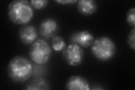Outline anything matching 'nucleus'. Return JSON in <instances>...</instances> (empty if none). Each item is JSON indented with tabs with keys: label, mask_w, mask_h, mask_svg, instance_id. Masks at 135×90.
Here are the masks:
<instances>
[{
	"label": "nucleus",
	"mask_w": 135,
	"mask_h": 90,
	"mask_svg": "<svg viewBox=\"0 0 135 90\" xmlns=\"http://www.w3.org/2000/svg\"><path fill=\"white\" fill-rule=\"evenodd\" d=\"M62 57L69 65L77 67L83 63L84 54L81 47L74 44H70L62 51Z\"/></svg>",
	"instance_id": "39448f33"
},
{
	"label": "nucleus",
	"mask_w": 135,
	"mask_h": 90,
	"mask_svg": "<svg viewBox=\"0 0 135 90\" xmlns=\"http://www.w3.org/2000/svg\"><path fill=\"white\" fill-rule=\"evenodd\" d=\"M31 5L36 10H42L48 5L47 0H32L30 2Z\"/></svg>",
	"instance_id": "4468645a"
},
{
	"label": "nucleus",
	"mask_w": 135,
	"mask_h": 90,
	"mask_svg": "<svg viewBox=\"0 0 135 90\" xmlns=\"http://www.w3.org/2000/svg\"><path fill=\"white\" fill-rule=\"evenodd\" d=\"M65 87L69 90H90L91 89L88 80L84 77L79 75L70 77L67 80Z\"/></svg>",
	"instance_id": "1a4fd4ad"
},
{
	"label": "nucleus",
	"mask_w": 135,
	"mask_h": 90,
	"mask_svg": "<svg viewBox=\"0 0 135 90\" xmlns=\"http://www.w3.org/2000/svg\"><path fill=\"white\" fill-rule=\"evenodd\" d=\"M19 36L20 41L25 45H32L37 40L38 33L36 28L32 25H26L19 30Z\"/></svg>",
	"instance_id": "6e6552de"
},
{
	"label": "nucleus",
	"mask_w": 135,
	"mask_h": 90,
	"mask_svg": "<svg viewBox=\"0 0 135 90\" xmlns=\"http://www.w3.org/2000/svg\"><path fill=\"white\" fill-rule=\"evenodd\" d=\"M91 51L97 60L106 62L115 56L117 47L112 38L107 36H102L95 39L91 46Z\"/></svg>",
	"instance_id": "7ed1b4c3"
},
{
	"label": "nucleus",
	"mask_w": 135,
	"mask_h": 90,
	"mask_svg": "<svg viewBox=\"0 0 135 90\" xmlns=\"http://www.w3.org/2000/svg\"><path fill=\"white\" fill-rule=\"evenodd\" d=\"M79 12L84 16H90L95 14L98 10V5L94 0H79L77 2Z\"/></svg>",
	"instance_id": "9d476101"
},
{
	"label": "nucleus",
	"mask_w": 135,
	"mask_h": 90,
	"mask_svg": "<svg viewBox=\"0 0 135 90\" xmlns=\"http://www.w3.org/2000/svg\"><path fill=\"white\" fill-rule=\"evenodd\" d=\"M127 44L129 48L134 51L135 50V28L131 30L127 37Z\"/></svg>",
	"instance_id": "2eb2a0df"
},
{
	"label": "nucleus",
	"mask_w": 135,
	"mask_h": 90,
	"mask_svg": "<svg viewBox=\"0 0 135 90\" xmlns=\"http://www.w3.org/2000/svg\"><path fill=\"white\" fill-rule=\"evenodd\" d=\"M7 74L11 80L23 83L31 78L33 67L31 61L23 56H16L11 59L7 65Z\"/></svg>",
	"instance_id": "f257e3e1"
},
{
	"label": "nucleus",
	"mask_w": 135,
	"mask_h": 90,
	"mask_svg": "<svg viewBox=\"0 0 135 90\" xmlns=\"http://www.w3.org/2000/svg\"><path fill=\"white\" fill-rule=\"evenodd\" d=\"M8 19L16 25H26L34 16L33 8L31 3L25 0H17L9 3L7 8Z\"/></svg>",
	"instance_id": "f03ea898"
},
{
	"label": "nucleus",
	"mask_w": 135,
	"mask_h": 90,
	"mask_svg": "<svg viewBox=\"0 0 135 90\" xmlns=\"http://www.w3.org/2000/svg\"><path fill=\"white\" fill-rule=\"evenodd\" d=\"M29 57L38 65L47 64L52 55L51 48L45 39H38L32 44L29 51Z\"/></svg>",
	"instance_id": "20e7f679"
},
{
	"label": "nucleus",
	"mask_w": 135,
	"mask_h": 90,
	"mask_svg": "<svg viewBox=\"0 0 135 90\" xmlns=\"http://www.w3.org/2000/svg\"><path fill=\"white\" fill-rule=\"evenodd\" d=\"M126 21L130 27H135V8L132 7L126 14Z\"/></svg>",
	"instance_id": "ddd939ff"
},
{
	"label": "nucleus",
	"mask_w": 135,
	"mask_h": 90,
	"mask_svg": "<svg viewBox=\"0 0 135 90\" xmlns=\"http://www.w3.org/2000/svg\"><path fill=\"white\" fill-rule=\"evenodd\" d=\"M40 33L45 40H49L55 36L59 30L57 21L53 18H47L41 21Z\"/></svg>",
	"instance_id": "0eeeda50"
},
{
	"label": "nucleus",
	"mask_w": 135,
	"mask_h": 90,
	"mask_svg": "<svg viewBox=\"0 0 135 90\" xmlns=\"http://www.w3.org/2000/svg\"><path fill=\"white\" fill-rule=\"evenodd\" d=\"M57 3H60L61 5H73L78 1L76 0H61V1H56Z\"/></svg>",
	"instance_id": "dca6fc26"
},
{
	"label": "nucleus",
	"mask_w": 135,
	"mask_h": 90,
	"mask_svg": "<svg viewBox=\"0 0 135 90\" xmlns=\"http://www.w3.org/2000/svg\"><path fill=\"white\" fill-rule=\"evenodd\" d=\"M95 40L93 34L87 30H82L73 33L70 37L71 44L78 45L81 48H88Z\"/></svg>",
	"instance_id": "423d86ee"
},
{
	"label": "nucleus",
	"mask_w": 135,
	"mask_h": 90,
	"mask_svg": "<svg viewBox=\"0 0 135 90\" xmlns=\"http://www.w3.org/2000/svg\"><path fill=\"white\" fill-rule=\"evenodd\" d=\"M66 47L65 40L60 36H55L52 38L51 48L56 52L63 51Z\"/></svg>",
	"instance_id": "f8f14e48"
},
{
	"label": "nucleus",
	"mask_w": 135,
	"mask_h": 90,
	"mask_svg": "<svg viewBox=\"0 0 135 90\" xmlns=\"http://www.w3.org/2000/svg\"><path fill=\"white\" fill-rule=\"evenodd\" d=\"M25 89H49L50 84L47 80L43 78H37L26 85Z\"/></svg>",
	"instance_id": "9b49d317"
}]
</instances>
